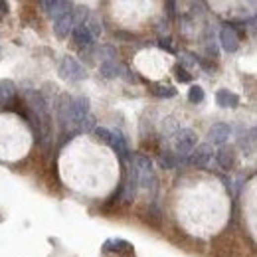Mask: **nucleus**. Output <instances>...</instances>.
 <instances>
[{"instance_id": "obj_15", "label": "nucleus", "mask_w": 257, "mask_h": 257, "mask_svg": "<svg viewBox=\"0 0 257 257\" xmlns=\"http://www.w3.org/2000/svg\"><path fill=\"white\" fill-rule=\"evenodd\" d=\"M103 249L105 251H130L132 245L128 241H125V239H107L103 243Z\"/></svg>"}, {"instance_id": "obj_14", "label": "nucleus", "mask_w": 257, "mask_h": 257, "mask_svg": "<svg viewBox=\"0 0 257 257\" xmlns=\"http://www.w3.org/2000/svg\"><path fill=\"white\" fill-rule=\"evenodd\" d=\"M123 69H125V67H121L117 61H103V63H101V67H99L101 75H103V77H107V79H113V77L123 75Z\"/></svg>"}, {"instance_id": "obj_10", "label": "nucleus", "mask_w": 257, "mask_h": 257, "mask_svg": "<svg viewBox=\"0 0 257 257\" xmlns=\"http://www.w3.org/2000/svg\"><path fill=\"white\" fill-rule=\"evenodd\" d=\"M40 6L49 14V16H53V20H57L59 16H63V14H67L71 8H73V4H69V2H40Z\"/></svg>"}, {"instance_id": "obj_7", "label": "nucleus", "mask_w": 257, "mask_h": 257, "mask_svg": "<svg viewBox=\"0 0 257 257\" xmlns=\"http://www.w3.org/2000/svg\"><path fill=\"white\" fill-rule=\"evenodd\" d=\"M71 10H73V8H71ZM71 10H69L67 14H63V16H59V18L53 22V30H55V34H57L59 38H65V36H67L69 32H73V28L77 26Z\"/></svg>"}, {"instance_id": "obj_22", "label": "nucleus", "mask_w": 257, "mask_h": 257, "mask_svg": "<svg viewBox=\"0 0 257 257\" xmlns=\"http://www.w3.org/2000/svg\"><path fill=\"white\" fill-rule=\"evenodd\" d=\"M158 45H160L162 49H166V51H172V53H174V45H172V40H164V38H162V40L158 42Z\"/></svg>"}, {"instance_id": "obj_8", "label": "nucleus", "mask_w": 257, "mask_h": 257, "mask_svg": "<svg viewBox=\"0 0 257 257\" xmlns=\"http://www.w3.org/2000/svg\"><path fill=\"white\" fill-rule=\"evenodd\" d=\"M71 38H73V42L77 43V45H81V47H93V43H95V36L91 34V30L87 28V24H81V26H75L73 28V32H71Z\"/></svg>"}, {"instance_id": "obj_2", "label": "nucleus", "mask_w": 257, "mask_h": 257, "mask_svg": "<svg viewBox=\"0 0 257 257\" xmlns=\"http://www.w3.org/2000/svg\"><path fill=\"white\" fill-rule=\"evenodd\" d=\"M196 142H198V134L192 130V128H180L174 136V148H176V154L188 158L192 154V150L196 148Z\"/></svg>"}, {"instance_id": "obj_13", "label": "nucleus", "mask_w": 257, "mask_h": 257, "mask_svg": "<svg viewBox=\"0 0 257 257\" xmlns=\"http://www.w3.org/2000/svg\"><path fill=\"white\" fill-rule=\"evenodd\" d=\"M215 160H217L219 168H223V170H231V168L235 166V154H233V150H229V148H221V150L217 152Z\"/></svg>"}, {"instance_id": "obj_6", "label": "nucleus", "mask_w": 257, "mask_h": 257, "mask_svg": "<svg viewBox=\"0 0 257 257\" xmlns=\"http://www.w3.org/2000/svg\"><path fill=\"white\" fill-rule=\"evenodd\" d=\"M208 136H210V142H212V144H225L227 138L231 136V127L225 125V123H215V125L210 127Z\"/></svg>"}, {"instance_id": "obj_24", "label": "nucleus", "mask_w": 257, "mask_h": 257, "mask_svg": "<svg viewBox=\"0 0 257 257\" xmlns=\"http://www.w3.org/2000/svg\"><path fill=\"white\" fill-rule=\"evenodd\" d=\"M0 103H2V101H0Z\"/></svg>"}, {"instance_id": "obj_1", "label": "nucleus", "mask_w": 257, "mask_h": 257, "mask_svg": "<svg viewBox=\"0 0 257 257\" xmlns=\"http://www.w3.org/2000/svg\"><path fill=\"white\" fill-rule=\"evenodd\" d=\"M132 162L136 166L138 172V184L144 190H156V174H154V166L152 160L146 158L144 154H132Z\"/></svg>"}, {"instance_id": "obj_20", "label": "nucleus", "mask_w": 257, "mask_h": 257, "mask_svg": "<svg viewBox=\"0 0 257 257\" xmlns=\"http://www.w3.org/2000/svg\"><path fill=\"white\" fill-rule=\"evenodd\" d=\"M174 73H176V79H178L180 83H188V81L192 79V75L188 73V69H186L184 65H176V69H174Z\"/></svg>"}, {"instance_id": "obj_4", "label": "nucleus", "mask_w": 257, "mask_h": 257, "mask_svg": "<svg viewBox=\"0 0 257 257\" xmlns=\"http://www.w3.org/2000/svg\"><path fill=\"white\" fill-rule=\"evenodd\" d=\"M212 158H214V148H212L210 142H206V144H200V146H196V148L192 150V154L188 156V164L198 166V168H204V166L210 164Z\"/></svg>"}, {"instance_id": "obj_16", "label": "nucleus", "mask_w": 257, "mask_h": 257, "mask_svg": "<svg viewBox=\"0 0 257 257\" xmlns=\"http://www.w3.org/2000/svg\"><path fill=\"white\" fill-rule=\"evenodd\" d=\"M95 53H97V55H101V59H103V61H115V57H117V49H115L113 45H109V43L95 47Z\"/></svg>"}, {"instance_id": "obj_9", "label": "nucleus", "mask_w": 257, "mask_h": 257, "mask_svg": "<svg viewBox=\"0 0 257 257\" xmlns=\"http://www.w3.org/2000/svg\"><path fill=\"white\" fill-rule=\"evenodd\" d=\"M158 164H160L162 168H166V170H172V168H178V166H182V164H188V158H184V156H180V154H176V152H172V150H166V152L160 154Z\"/></svg>"}, {"instance_id": "obj_12", "label": "nucleus", "mask_w": 257, "mask_h": 257, "mask_svg": "<svg viewBox=\"0 0 257 257\" xmlns=\"http://www.w3.org/2000/svg\"><path fill=\"white\" fill-rule=\"evenodd\" d=\"M215 103L219 107H235L239 103V97L235 93H231L229 89H219L215 93Z\"/></svg>"}, {"instance_id": "obj_23", "label": "nucleus", "mask_w": 257, "mask_h": 257, "mask_svg": "<svg viewBox=\"0 0 257 257\" xmlns=\"http://www.w3.org/2000/svg\"><path fill=\"white\" fill-rule=\"evenodd\" d=\"M8 14V2H2L0 0V18H4Z\"/></svg>"}, {"instance_id": "obj_17", "label": "nucleus", "mask_w": 257, "mask_h": 257, "mask_svg": "<svg viewBox=\"0 0 257 257\" xmlns=\"http://www.w3.org/2000/svg\"><path fill=\"white\" fill-rule=\"evenodd\" d=\"M93 132L103 140V142H107L109 146H111V142H113V138H115V130H111V128H105V127H95L93 128Z\"/></svg>"}, {"instance_id": "obj_11", "label": "nucleus", "mask_w": 257, "mask_h": 257, "mask_svg": "<svg viewBox=\"0 0 257 257\" xmlns=\"http://www.w3.org/2000/svg\"><path fill=\"white\" fill-rule=\"evenodd\" d=\"M16 93H18V89H16L14 81H10V79H2L0 81V101L6 107H12V103L16 101Z\"/></svg>"}, {"instance_id": "obj_5", "label": "nucleus", "mask_w": 257, "mask_h": 257, "mask_svg": "<svg viewBox=\"0 0 257 257\" xmlns=\"http://www.w3.org/2000/svg\"><path fill=\"white\" fill-rule=\"evenodd\" d=\"M219 43H221V47H223L225 51H235L237 45H239V34H237V28L231 26V24L223 26L221 32H219Z\"/></svg>"}, {"instance_id": "obj_19", "label": "nucleus", "mask_w": 257, "mask_h": 257, "mask_svg": "<svg viewBox=\"0 0 257 257\" xmlns=\"http://www.w3.org/2000/svg\"><path fill=\"white\" fill-rule=\"evenodd\" d=\"M152 93H154L156 97L168 99V97H174V95H176V89L170 87V85H156V87H152Z\"/></svg>"}, {"instance_id": "obj_18", "label": "nucleus", "mask_w": 257, "mask_h": 257, "mask_svg": "<svg viewBox=\"0 0 257 257\" xmlns=\"http://www.w3.org/2000/svg\"><path fill=\"white\" fill-rule=\"evenodd\" d=\"M188 101L190 103H202L204 101V89L200 87V85H192L190 89H188Z\"/></svg>"}, {"instance_id": "obj_21", "label": "nucleus", "mask_w": 257, "mask_h": 257, "mask_svg": "<svg viewBox=\"0 0 257 257\" xmlns=\"http://www.w3.org/2000/svg\"><path fill=\"white\" fill-rule=\"evenodd\" d=\"M85 24H87V28H89V30H91V34H93V36H95V38H97V36H99V34H101V24H99V22H97V20H87V22H85Z\"/></svg>"}, {"instance_id": "obj_3", "label": "nucleus", "mask_w": 257, "mask_h": 257, "mask_svg": "<svg viewBox=\"0 0 257 257\" xmlns=\"http://www.w3.org/2000/svg\"><path fill=\"white\" fill-rule=\"evenodd\" d=\"M59 75L67 81H81L87 77V71L85 67L75 59V57H63L61 63H59Z\"/></svg>"}]
</instances>
